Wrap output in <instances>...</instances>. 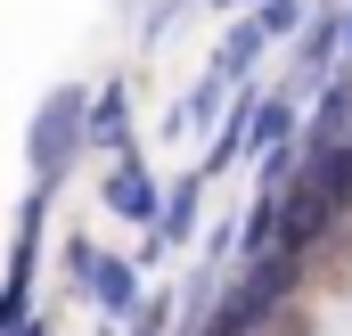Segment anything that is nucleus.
<instances>
[{
	"mask_svg": "<svg viewBox=\"0 0 352 336\" xmlns=\"http://www.w3.org/2000/svg\"><path fill=\"white\" fill-rule=\"evenodd\" d=\"M287 287H295V254H254L221 295H213V312H205V328L197 336H254L287 304Z\"/></svg>",
	"mask_w": 352,
	"mask_h": 336,
	"instance_id": "nucleus-1",
	"label": "nucleus"
},
{
	"mask_svg": "<svg viewBox=\"0 0 352 336\" xmlns=\"http://www.w3.org/2000/svg\"><path fill=\"white\" fill-rule=\"evenodd\" d=\"M25 148H33V189H58V172H66V165L90 148V90H82V83L50 90V98L33 107Z\"/></svg>",
	"mask_w": 352,
	"mask_h": 336,
	"instance_id": "nucleus-2",
	"label": "nucleus"
},
{
	"mask_svg": "<svg viewBox=\"0 0 352 336\" xmlns=\"http://www.w3.org/2000/svg\"><path fill=\"white\" fill-rule=\"evenodd\" d=\"M66 271H82V287L98 295V312H115V320L140 304V271H131V262H115V254H98L90 238H66Z\"/></svg>",
	"mask_w": 352,
	"mask_h": 336,
	"instance_id": "nucleus-3",
	"label": "nucleus"
},
{
	"mask_svg": "<svg viewBox=\"0 0 352 336\" xmlns=\"http://www.w3.org/2000/svg\"><path fill=\"white\" fill-rule=\"evenodd\" d=\"M107 213H115V222H148V230L164 222V197H156V180H148L140 156H115V165H107Z\"/></svg>",
	"mask_w": 352,
	"mask_h": 336,
	"instance_id": "nucleus-4",
	"label": "nucleus"
},
{
	"mask_svg": "<svg viewBox=\"0 0 352 336\" xmlns=\"http://www.w3.org/2000/svg\"><path fill=\"white\" fill-rule=\"evenodd\" d=\"M263 50H270V25H263V17H238V25H230V41L213 50V66H205V74H221V83H238V74H246V66H254Z\"/></svg>",
	"mask_w": 352,
	"mask_h": 336,
	"instance_id": "nucleus-5",
	"label": "nucleus"
},
{
	"mask_svg": "<svg viewBox=\"0 0 352 336\" xmlns=\"http://www.w3.org/2000/svg\"><path fill=\"white\" fill-rule=\"evenodd\" d=\"M197 205H205V172H188L173 197H164V222H156V238H164V246H180V238L197 230Z\"/></svg>",
	"mask_w": 352,
	"mask_h": 336,
	"instance_id": "nucleus-6",
	"label": "nucleus"
},
{
	"mask_svg": "<svg viewBox=\"0 0 352 336\" xmlns=\"http://www.w3.org/2000/svg\"><path fill=\"white\" fill-rule=\"evenodd\" d=\"M90 148H107V156H131V140H123V90H115V83L90 98Z\"/></svg>",
	"mask_w": 352,
	"mask_h": 336,
	"instance_id": "nucleus-7",
	"label": "nucleus"
},
{
	"mask_svg": "<svg viewBox=\"0 0 352 336\" xmlns=\"http://www.w3.org/2000/svg\"><path fill=\"white\" fill-rule=\"evenodd\" d=\"M336 50H344V8H320V17L303 25V74H320Z\"/></svg>",
	"mask_w": 352,
	"mask_h": 336,
	"instance_id": "nucleus-8",
	"label": "nucleus"
},
{
	"mask_svg": "<svg viewBox=\"0 0 352 336\" xmlns=\"http://www.w3.org/2000/svg\"><path fill=\"white\" fill-rule=\"evenodd\" d=\"M295 17H303V8H295V0H270V8H263V25H270V41H287V33H295Z\"/></svg>",
	"mask_w": 352,
	"mask_h": 336,
	"instance_id": "nucleus-9",
	"label": "nucleus"
},
{
	"mask_svg": "<svg viewBox=\"0 0 352 336\" xmlns=\"http://www.w3.org/2000/svg\"><path fill=\"white\" fill-rule=\"evenodd\" d=\"M131 336H164V304H148V312H140V328Z\"/></svg>",
	"mask_w": 352,
	"mask_h": 336,
	"instance_id": "nucleus-10",
	"label": "nucleus"
},
{
	"mask_svg": "<svg viewBox=\"0 0 352 336\" xmlns=\"http://www.w3.org/2000/svg\"><path fill=\"white\" fill-rule=\"evenodd\" d=\"M344 58H352V8H344Z\"/></svg>",
	"mask_w": 352,
	"mask_h": 336,
	"instance_id": "nucleus-11",
	"label": "nucleus"
},
{
	"mask_svg": "<svg viewBox=\"0 0 352 336\" xmlns=\"http://www.w3.org/2000/svg\"><path fill=\"white\" fill-rule=\"evenodd\" d=\"M221 8H246V0H221ZM254 8H270V0H254Z\"/></svg>",
	"mask_w": 352,
	"mask_h": 336,
	"instance_id": "nucleus-12",
	"label": "nucleus"
}]
</instances>
